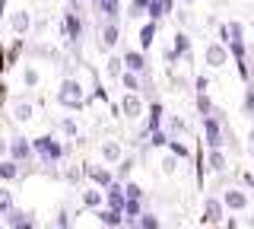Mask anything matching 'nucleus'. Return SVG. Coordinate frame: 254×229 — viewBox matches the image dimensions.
<instances>
[{"label": "nucleus", "instance_id": "nucleus-6", "mask_svg": "<svg viewBox=\"0 0 254 229\" xmlns=\"http://www.w3.org/2000/svg\"><path fill=\"white\" fill-rule=\"evenodd\" d=\"M83 175L92 181V188H99V191H105V188L115 185V172L108 169V165H99V162H83Z\"/></svg>", "mask_w": 254, "mask_h": 229}, {"label": "nucleus", "instance_id": "nucleus-21", "mask_svg": "<svg viewBox=\"0 0 254 229\" xmlns=\"http://www.w3.org/2000/svg\"><path fill=\"white\" fill-rule=\"evenodd\" d=\"M124 204H127V197H124V185H111L105 188V207L108 210H118V213H124Z\"/></svg>", "mask_w": 254, "mask_h": 229}, {"label": "nucleus", "instance_id": "nucleus-49", "mask_svg": "<svg viewBox=\"0 0 254 229\" xmlns=\"http://www.w3.org/2000/svg\"><path fill=\"white\" fill-rule=\"evenodd\" d=\"M226 229H238V220H235V217H229V223H226Z\"/></svg>", "mask_w": 254, "mask_h": 229}, {"label": "nucleus", "instance_id": "nucleus-34", "mask_svg": "<svg viewBox=\"0 0 254 229\" xmlns=\"http://www.w3.org/2000/svg\"><path fill=\"white\" fill-rule=\"evenodd\" d=\"M165 128H169L172 137H181V134H188V121H185V118H178V115H172L169 121H165Z\"/></svg>", "mask_w": 254, "mask_h": 229}, {"label": "nucleus", "instance_id": "nucleus-39", "mask_svg": "<svg viewBox=\"0 0 254 229\" xmlns=\"http://www.w3.org/2000/svg\"><path fill=\"white\" fill-rule=\"evenodd\" d=\"M58 128H61L64 137H76V134H79V124L73 121V118H61V121H58Z\"/></svg>", "mask_w": 254, "mask_h": 229}, {"label": "nucleus", "instance_id": "nucleus-8", "mask_svg": "<svg viewBox=\"0 0 254 229\" xmlns=\"http://www.w3.org/2000/svg\"><path fill=\"white\" fill-rule=\"evenodd\" d=\"M118 108H121V118H127V121H140L146 115V99L137 96V92H124Z\"/></svg>", "mask_w": 254, "mask_h": 229}, {"label": "nucleus", "instance_id": "nucleus-48", "mask_svg": "<svg viewBox=\"0 0 254 229\" xmlns=\"http://www.w3.org/2000/svg\"><path fill=\"white\" fill-rule=\"evenodd\" d=\"M242 181H245V191L254 188V172H242Z\"/></svg>", "mask_w": 254, "mask_h": 229}, {"label": "nucleus", "instance_id": "nucleus-28", "mask_svg": "<svg viewBox=\"0 0 254 229\" xmlns=\"http://www.w3.org/2000/svg\"><path fill=\"white\" fill-rule=\"evenodd\" d=\"M165 150L175 156V159H190L194 156V150H190L185 140H178V137H169V144H165Z\"/></svg>", "mask_w": 254, "mask_h": 229}, {"label": "nucleus", "instance_id": "nucleus-5", "mask_svg": "<svg viewBox=\"0 0 254 229\" xmlns=\"http://www.w3.org/2000/svg\"><path fill=\"white\" fill-rule=\"evenodd\" d=\"M61 32H64V38H67L70 45H76V48H79V42H83V35H86L83 16H79L76 10H67V13H64V19H61Z\"/></svg>", "mask_w": 254, "mask_h": 229}, {"label": "nucleus", "instance_id": "nucleus-51", "mask_svg": "<svg viewBox=\"0 0 254 229\" xmlns=\"http://www.w3.org/2000/svg\"><path fill=\"white\" fill-rule=\"evenodd\" d=\"M124 226H127V229H137V223H124Z\"/></svg>", "mask_w": 254, "mask_h": 229}, {"label": "nucleus", "instance_id": "nucleus-4", "mask_svg": "<svg viewBox=\"0 0 254 229\" xmlns=\"http://www.w3.org/2000/svg\"><path fill=\"white\" fill-rule=\"evenodd\" d=\"M222 121H226V115H222V112H213L210 118H200L206 150H222V147H226V140H222Z\"/></svg>", "mask_w": 254, "mask_h": 229}, {"label": "nucleus", "instance_id": "nucleus-37", "mask_svg": "<svg viewBox=\"0 0 254 229\" xmlns=\"http://www.w3.org/2000/svg\"><path fill=\"white\" fill-rule=\"evenodd\" d=\"M137 229H162V220H159L156 213H146V210H143V217L137 220Z\"/></svg>", "mask_w": 254, "mask_h": 229}, {"label": "nucleus", "instance_id": "nucleus-55", "mask_svg": "<svg viewBox=\"0 0 254 229\" xmlns=\"http://www.w3.org/2000/svg\"><path fill=\"white\" fill-rule=\"evenodd\" d=\"M251 229H254V220H251Z\"/></svg>", "mask_w": 254, "mask_h": 229}, {"label": "nucleus", "instance_id": "nucleus-38", "mask_svg": "<svg viewBox=\"0 0 254 229\" xmlns=\"http://www.w3.org/2000/svg\"><path fill=\"white\" fill-rule=\"evenodd\" d=\"M159 169H162V175H169V178H172L175 172H178V159H175L172 153H165L162 159H159Z\"/></svg>", "mask_w": 254, "mask_h": 229}, {"label": "nucleus", "instance_id": "nucleus-53", "mask_svg": "<svg viewBox=\"0 0 254 229\" xmlns=\"http://www.w3.org/2000/svg\"><path fill=\"white\" fill-rule=\"evenodd\" d=\"M0 229H6V223H0Z\"/></svg>", "mask_w": 254, "mask_h": 229}, {"label": "nucleus", "instance_id": "nucleus-56", "mask_svg": "<svg viewBox=\"0 0 254 229\" xmlns=\"http://www.w3.org/2000/svg\"><path fill=\"white\" fill-rule=\"evenodd\" d=\"M54 229H58V226H54Z\"/></svg>", "mask_w": 254, "mask_h": 229}, {"label": "nucleus", "instance_id": "nucleus-43", "mask_svg": "<svg viewBox=\"0 0 254 229\" xmlns=\"http://www.w3.org/2000/svg\"><path fill=\"white\" fill-rule=\"evenodd\" d=\"M64 178H67L70 185H79V178H83V169H67V172H64Z\"/></svg>", "mask_w": 254, "mask_h": 229}, {"label": "nucleus", "instance_id": "nucleus-15", "mask_svg": "<svg viewBox=\"0 0 254 229\" xmlns=\"http://www.w3.org/2000/svg\"><path fill=\"white\" fill-rule=\"evenodd\" d=\"M99 156H102V165H118L124 159L121 140H102V144H99Z\"/></svg>", "mask_w": 254, "mask_h": 229}, {"label": "nucleus", "instance_id": "nucleus-25", "mask_svg": "<svg viewBox=\"0 0 254 229\" xmlns=\"http://www.w3.org/2000/svg\"><path fill=\"white\" fill-rule=\"evenodd\" d=\"M79 197H83V207H89V210H102V207H105V191H99V188H86Z\"/></svg>", "mask_w": 254, "mask_h": 229}, {"label": "nucleus", "instance_id": "nucleus-54", "mask_svg": "<svg viewBox=\"0 0 254 229\" xmlns=\"http://www.w3.org/2000/svg\"><path fill=\"white\" fill-rule=\"evenodd\" d=\"M89 3H99V0H89Z\"/></svg>", "mask_w": 254, "mask_h": 229}, {"label": "nucleus", "instance_id": "nucleus-16", "mask_svg": "<svg viewBox=\"0 0 254 229\" xmlns=\"http://www.w3.org/2000/svg\"><path fill=\"white\" fill-rule=\"evenodd\" d=\"M6 22H10L13 35H19V38H26V35L32 32V26H35V22H32V13H29V10H13Z\"/></svg>", "mask_w": 254, "mask_h": 229}, {"label": "nucleus", "instance_id": "nucleus-17", "mask_svg": "<svg viewBox=\"0 0 254 229\" xmlns=\"http://www.w3.org/2000/svg\"><path fill=\"white\" fill-rule=\"evenodd\" d=\"M172 51H175V58L190 61V54H194V42H190V35L185 32V29H175V35H172Z\"/></svg>", "mask_w": 254, "mask_h": 229}, {"label": "nucleus", "instance_id": "nucleus-10", "mask_svg": "<svg viewBox=\"0 0 254 229\" xmlns=\"http://www.w3.org/2000/svg\"><path fill=\"white\" fill-rule=\"evenodd\" d=\"M10 118L19 121V124H29L32 118H35V102L29 96H13L10 99Z\"/></svg>", "mask_w": 254, "mask_h": 229}, {"label": "nucleus", "instance_id": "nucleus-22", "mask_svg": "<svg viewBox=\"0 0 254 229\" xmlns=\"http://www.w3.org/2000/svg\"><path fill=\"white\" fill-rule=\"evenodd\" d=\"M19 83L26 86V89H38V86H42V70L35 64H22L19 67Z\"/></svg>", "mask_w": 254, "mask_h": 229}, {"label": "nucleus", "instance_id": "nucleus-23", "mask_svg": "<svg viewBox=\"0 0 254 229\" xmlns=\"http://www.w3.org/2000/svg\"><path fill=\"white\" fill-rule=\"evenodd\" d=\"M203 162H206V169L216 172V175L229 169V156H226V150H206V159H203Z\"/></svg>", "mask_w": 254, "mask_h": 229}, {"label": "nucleus", "instance_id": "nucleus-52", "mask_svg": "<svg viewBox=\"0 0 254 229\" xmlns=\"http://www.w3.org/2000/svg\"><path fill=\"white\" fill-rule=\"evenodd\" d=\"M185 3H197V0H185Z\"/></svg>", "mask_w": 254, "mask_h": 229}, {"label": "nucleus", "instance_id": "nucleus-29", "mask_svg": "<svg viewBox=\"0 0 254 229\" xmlns=\"http://www.w3.org/2000/svg\"><path fill=\"white\" fill-rule=\"evenodd\" d=\"M22 178V165L13 159H0V181H16Z\"/></svg>", "mask_w": 254, "mask_h": 229}, {"label": "nucleus", "instance_id": "nucleus-12", "mask_svg": "<svg viewBox=\"0 0 254 229\" xmlns=\"http://www.w3.org/2000/svg\"><path fill=\"white\" fill-rule=\"evenodd\" d=\"M222 217H226V207H222V201L219 197H203V210H200V223L203 226H216L222 223Z\"/></svg>", "mask_w": 254, "mask_h": 229}, {"label": "nucleus", "instance_id": "nucleus-1", "mask_svg": "<svg viewBox=\"0 0 254 229\" xmlns=\"http://www.w3.org/2000/svg\"><path fill=\"white\" fill-rule=\"evenodd\" d=\"M54 102H58L61 108H67V112H83L86 108V89L83 83L76 80V76H64L58 92H54Z\"/></svg>", "mask_w": 254, "mask_h": 229}, {"label": "nucleus", "instance_id": "nucleus-30", "mask_svg": "<svg viewBox=\"0 0 254 229\" xmlns=\"http://www.w3.org/2000/svg\"><path fill=\"white\" fill-rule=\"evenodd\" d=\"M121 86H124V92H137V96H143V76L130 74V70L121 74Z\"/></svg>", "mask_w": 254, "mask_h": 229}, {"label": "nucleus", "instance_id": "nucleus-7", "mask_svg": "<svg viewBox=\"0 0 254 229\" xmlns=\"http://www.w3.org/2000/svg\"><path fill=\"white\" fill-rule=\"evenodd\" d=\"M6 159H13V162H19V165H32L35 162V150H32V140L29 137H10V156Z\"/></svg>", "mask_w": 254, "mask_h": 229}, {"label": "nucleus", "instance_id": "nucleus-32", "mask_svg": "<svg viewBox=\"0 0 254 229\" xmlns=\"http://www.w3.org/2000/svg\"><path fill=\"white\" fill-rule=\"evenodd\" d=\"M143 217V201H127L124 204V223H137Z\"/></svg>", "mask_w": 254, "mask_h": 229}, {"label": "nucleus", "instance_id": "nucleus-18", "mask_svg": "<svg viewBox=\"0 0 254 229\" xmlns=\"http://www.w3.org/2000/svg\"><path fill=\"white\" fill-rule=\"evenodd\" d=\"M162 121H165V108H162V102H159V99H153L146 105V134L162 131Z\"/></svg>", "mask_w": 254, "mask_h": 229}, {"label": "nucleus", "instance_id": "nucleus-31", "mask_svg": "<svg viewBox=\"0 0 254 229\" xmlns=\"http://www.w3.org/2000/svg\"><path fill=\"white\" fill-rule=\"evenodd\" d=\"M130 172H133V156H124L115 169V181L118 185H127V181H130Z\"/></svg>", "mask_w": 254, "mask_h": 229}, {"label": "nucleus", "instance_id": "nucleus-57", "mask_svg": "<svg viewBox=\"0 0 254 229\" xmlns=\"http://www.w3.org/2000/svg\"><path fill=\"white\" fill-rule=\"evenodd\" d=\"M0 51H3V48H0Z\"/></svg>", "mask_w": 254, "mask_h": 229}, {"label": "nucleus", "instance_id": "nucleus-24", "mask_svg": "<svg viewBox=\"0 0 254 229\" xmlns=\"http://www.w3.org/2000/svg\"><path fill=\"white\" fill-rule=\"evenodd\" d=\"M95 217H99V223L105 226V229H121L124 226V213H118V210L102 207V210H95Z\"/></svg>", "mask_w": 254, "mask_h": 229}, {"label": "nucleus", "instance_id": "nucleus-11", "mask_svg": "<svg viewBox=\"0 0 254 229\" xmlns=\"http://www.w3.org/2000/svg\"><path fill=\"white\" fill-rule=\"evenodd\" d=\"M219 201H222V207H226V210H235V213H242V210H248V204H251V194L245 191V188H226Z\"/></svg>", "mask_w": 254, "mask_h": 229}, {"label": "nucleus", "instance_id": "nucleus-47", "mask_svg": "<svg viewBox=\"0 0 254 229\" xmlns=\"http://www.w3.org/2000/svg\"><path fill=\"white\" fill-rule=\"evenodd\" d=\"M6 156H10V140L0 137V159H6Z\"/></svg>", "mask_w": 254, "mask_h": 229}, {"label": "nucleus", "instance_id": "nucleus-20", "mask_svg": "<svg viewBox=\"0 0 254 229\" xmlns=\"http://www.w3.org/2000/svg\"><path fill=\"white\" fill-rule=\"evenodd\" d=\"M35 213L32 210H13L10 217H6V229H35Z\"/></svg>", "mask_w": 254, "mask_h": 229}, {"label": "nucleus", "instance_id": "nucleus-33", "mask_svg": "<svg viewBox=\"0 0 254 229\" xmlns=\"http://www.w3.org/2000/svg\"><path fill=\"white\" fill-rule=\"evenodd\" d=\"M242 112L245 118H254V80L245 86V99H242Z\"/></svg>", "mask_w": 254, "mask_h": 229}, {"label": "nucleus", "instance_id": "nucleus-42", "mask_svg": "<svg viewBox=\"0 0 254 229\" xmlns=\"http://www.w3.org/2000/svg\"><path fill=\"white\" fill-rule=\"evenodd\" d=\"M165 144H169V134H165V131L149 134V147H165Z\"/></svg>", "mask_w": 254, "mask_h": 229}, {"label": "nucleus", "instance_id": "nucleus-45", "mask_svg": "<svg viewBox=\"0 0 254 229\" xmlns=\"http://www.w3.org/2000/svg\"><path fill=\"white\" fill-rule=\"evenodd\" d=\"M58 229H70V213H67V210L58 213Z\"/></svg>", "mask_w": 254, "mask_h": 229}, {"label": "nucleus", "instance_id": "nucleus-13", "mask_svg": "<svg viewBox=\"0 0 254 229\" xmlns=\"http://www.w3.org/2000/svg\"><path fill=\"white\" fill-rule=\"evenodd\" d=\"M121 61H124V70H130V74H137V76H149V61H146V54H143L140 48L137 51L127 48L121 54Z\"/></svg>", "mask_w": 254, "mask_h": 229}, {"label": "nucleus", "instance_id": "nucleus-36", "mask_svg": "<svg viewBox=\"0 0 254 229\" xmlns=\"http://www.w3.org/2000/svg\"><path fill=\"white\" fill-rule=\"evenodd\" d=\"M213 112H216V108H213L210 96H206V92H197V115H200V118H210Z\"/></svg>", "mask_w": 254, "mask_h": 229}, {"label": "nucleus", "instance_id": "nucleus-40", "mask_svg": "<svg viewBox=\"0 0 254 229\" xmlns=\"http://www.w3.org/2000/svg\"><path fill=\"white\" fill-rule=\"evenodd\" d=\"M124 197H127V201H143V188L137 185V181H127V185H124Z\"/></svg>", "mask_w": 254, "mask_h": 229}, {"label": "nucleus", "instance_id": "nucleus-41", "mask_svg": "<svg viewBox=\"0 0 254 229\" xmlns=\"http://www.w3.org/2000/svg\"><path fill=\"white\" fill-rule=\"evenodd\" d=\"M105 70H108V76H121V74H124V61H121V58H108Z\"/></svg>", "mask_w": 254, "mask_h": 229}, {"label": "nucleus", "instance_id": "nucleus-19", "mask_svg": "<svg viewBox=\"0 0 254 229\" xmlns=\"http://www.w3.org/2000/svg\"><path fill=\"white\" fill-rule=\"evenodd\" d=\"M172 13H175V0H153V3L146 6V19L156 22V26H159L165 16H172Z\"/></svg>", "mask_w": 254, "mask_h": 229}, {"label": "nucleus", "instance_id": "nucleus-50", "mask_svg": "<svg viewBox=\"0 0 254 229\" xmlns=\"http://www.w3.org/2000/svg\"><path fill=\"white\" fill-rule=\"evenodd\" d=\"M248 140H251V150H254V128H251V134H248Z\"/></svg>", "mask_w": 254, "mask_h": 229}, {"label": "nucleus", "instance_id": "nucleus-27", "mask_svg": "<svg viewBox=\"0 0 254 229\" xmlns=\"http://www.w3.org/2000/svg\"><path fill=\"white\" fill-rule=\"evenodd\" d=\"M95 13L105 16V19H118L121 16V0H99V3H95Z\"/></svg>", "mask_w": 254, "mask_h": 229}, {"label": "nucleus", "instance_id": "nucleus-3", "mask_svg": "<svg viewBox=\"0 0 254 229\" xmlns=\"http://www.w3.org/2000/svg\"><path fill=\"white\" fill-rule=\"evenodd\" d=\"M121 42V19H102L99 22V35H95V45H99L102 54H111Z\"/></svg>", "mask_w": 254, "mask_h": 229}, {"label": "nucleus", "instance_id": "nucleus-46", "mask_svg": "<svg viewBox=\"0 0 254 229\" xmlns=\"http://www.w3.org/2000/svg\"><path fill=\"white\" fill-rule=\"evenodd\" d=\"M162 58H165V64H169V67H172V64H178V58H175V51H172V48H165V51H162Z\"/></svg>", "mask_w": 254, "mask_h": 229}, {"label": "nucleus", "instance_id": "nucleus-9", "mask_svg": "<svg viewBox=\"0 0 254 229\" xmlns=\"http://www.w3.org/2000/svg\"><path fill=\"white\" fill-rule=\"evenodd\" d=\"M203 64L210 67V70H219V67L232 64L229 48H226V45H219V42H206V45H203Z\"/></svg>", "mask_w": 254, "mask_h": 229}, {"label": "nucleus", "instance_id": "nucleus-26", "mask_svg": "<svg viewBox=\"0 0 254 229\" xmlns=\"http://www.w3.org/2000/svg\"><path fill=\"white\" fill-rule=\"evenodd\" d=\"M156 32H159V26H156V22H143V29H140V51L143 54H146L149 48H153V42H156Z\"/></svg>", "mask_w": 254, "mask_h": 229}, {"label": "nucleus", "instance_id": "nucleus-35", "mask_svg": "<svg viewBox=\"0 0 254 229\" xmlns=\"http://www.w3.org/2000/svg\"><path fill=\"white\" fill-rule=\"evenodd\" d=\"M13 210H16V204H13V191L0 188V217H10Z\"/></svg>", "mask_w": 254, "mask_h": 229}, {"label": "nucleus", "instance_id": "nucleus-14", "mask_svg": "<svg viewBox=\"0 0 254 229\" xmlns=\"http://www.w3.org/2000/svg\"><path fill=\"white\" fill-rule=\"evenodd\" d=\"M219 45H235V42H245V26L238 19H229V22H219Z\"/></svg>", "mask_w": 254, "mask_h": 229}, {"label": "nucleus", "instance_id": "nucleus-44", "mask_svg": "<svg viewBox=\"0 0 254 229\" xmlns=\"http://www.w3.org/2000/svg\"><path fill=\"white\" fill-rule=\"evenodd\" d=\"M175 19H178V26H190V10H178Z\"/></svg>", "mask_w": 254, "mask_h": 229}, {"label": "nucleus", "instance_id": "nucleus-2", "mask_svg": "<svg viewBox=\"0 0 254 229\" xmlns=\"http://www.w3.org/2000/svg\"><path fill=\"white\" fill-rule=\"evenodd\" d=\"M32 150H35V159H42L45 165H58L67 156V147L61 144L54 134H42V137H32Z\"/></svg>", "mask_w": 254, "mask_h": 229}]
</instances>
